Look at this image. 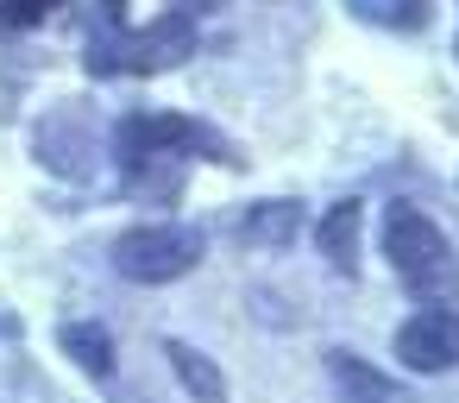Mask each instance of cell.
<instances>
[{
  "mask_svg": "<svg viewBox=\"0 0 459 403\" xmlns=\"http://www.w3.org/2000/svg\"><path fill=\"white\" fill-rule=\"evenodd\" d=\"M114 152L133 177V189H177V158H221V139L183 114H133L114 133Z\"/></svg>",
  "mask_w": 459,
  "mask_h": 403,
  "instance_id": "6da1fadb",
  "label": "cell"
},
{
  "mask_svg": "<svg viewBox=\"0 0 459 403\" xmlns=\"http://www.w3.org/2000/svg\"><path fill=\"white\" fill-rule=\"evenodd\" d=\"M384 252L421 302H459V258L421 208H409V202L384 208Z\"/></svg>",
  "mask_w": 459,
  "mask_h": 403,
  "instance_id": "7a4b0ae2",
  "label": "cell"
},
{
  "mask_svg": "<svg viewBox=\"0 0 459 403\" xmlns=\"http://www.w3.org/2000/svg\"><path fill=\"white\" fill-rule=\"evenodd\" d=\"M195 258H202V240L189 227H170V221L126 227L114 240V271L133 277V284H177L183 271H195Z\"/></svg>",
  "mask_w": 459,
  "mask_h": 403,
  "instance_id": "3957f363",
  "label": "cell"
},
{
  "mask_svg": "<svg viewBox=\"0 0 459 403\" xmlns=\"http://www.w3.org/2000/svg\"><path fill=\"white\" fill-rule=\"evenodd\" d=\"M396 359L409 372H453L459 365V309L428 302L396 328Z\"/></svg>",
  "mask_w": 459,
  "mask_h": 403,
  "instance_id": "277c9868",
  "label": "cell"
},
{
  "mask_svg": "<svg viewBox=\"0 0 459 403\" xmlns=\"http://www.w3.org/2000/svg\"><path fill=\"white\" fill-rule=\"evenodd\" d=\"M195 51V20H189V7H177L170 20H158L152 32H133L120 51H114V64L120 70H139V76H152V70H170V64H183Z\"/></svg>",
  "mask_w": 459,
  "mask_h": 403,
  "instance_id": "5b68a950",
  "label": "cell"
},
{
  "mask_svg": "<svg viewBox=\"0 0 459 403\" xmlns=\"http://www.w3.org/2000/svg\"><path fill=\"white\" fill-rule=\"evenodd\" d=\"M359 221H365L359 202H333V208L315 221V246L327 252L333 271H352V265H359Z\"/></svg>",
  "mask_w": 459,
  "mask_h": 403,
  "instance_id": "8992f818",
  "label": "cell"
},
{
  "mask_svg": "<svg viewBox=\"0 0 459 403\" xmlns=\"http://www.w3.org/2000/svg\"><path fill=\"white\" fill-rule=\"evenodd\" d=\"M327 372H333L340 403H409L384 372H371V365H365V359H352V353H333V359H327Z\"/></svg>",
  "mask_w": 459,
  "mask_h": 403,
  "instance_id": "52a82bcc",
  "label": "cell"
},
{
  "mask_svg": "<svg viewBox=\"0 0 459 403\" xmlns=\"http://www.w3.org/2000/svg\"><path fill=\"white\" fill-rule=\"evenodd\" d=\"M164 359H170V372L183 378V390L195 403H227V378H221V365L208 353H195L189 340H164Z\"/></svg>",
  "mask_w": 459,
  "mask_h": 403,
  "instance_id": "ba28073f",
  "label": "cell"
},
{
  "mask_svg": "<svg viewBox=\"0 0 459 403\" xmlns=\"http://www.w3.org/2000/svg\"><path fill=\"white\" fill-rule=\"evenodd\" d=\"M57 340H64V353H70L89 378H114V334H108V328H95V321H70Z\"/></svg>",
  "mask_w": 459,
  "mask_h": 403,
  "instance_id": "9c48e42d",
  "label": "cell"
},
{
  "mask_svg": "<svg viewBox=\"0 0 459 403\" xmlns=\"http://www.w3.org/2000/svg\"><path fill=\"white\" fill-rule=\"evenodd\" d=\"M296 233H302V208L296 202H264V208L246 215V240L264 246V252H283Z\"/></svg>",
  "mask_w": 459,
  "mask_h": 403,
  "instance_id": "30bf717a",
  "label": "cell"
},
{
  "mask_svg": "<svg viewBox=\"0 0 459 403\" xmlns=\"http://www.w3.org/2000/svg\"><path fill=\"white\" fill-rule=\"evenodd\" d=\"M51 7H57V0H0V32H26V26H39Z\"/></svg>",
  "mask_w": 459,
  "mask_h": 403,
  "instance_id": "8fae6325",
  "label": "cell"
},
{
  "mask_svg": "<svg viewBox=\"0 0 459 403\" xmlns=\"http://www.w3.org/2000/svg\"><path fill=\"white\" fill-rule=\"evenodd\" d=\"M101 7H108V13H114V20H120V13H126V0H101Z\"/></svg>",
  "mask_w": 459,
  "mask_h": 403,
  "instance_id": "7c38bea8",
  "label": "cell"
}]
</instances>
